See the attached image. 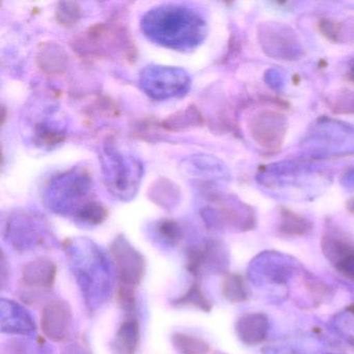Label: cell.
Wrapping results in <instances>:
<instances>
[{
  "label": "cell",
  "instance_id": "5",
  "mask_svg": "<svg viewBox=\"0 0 354 354\" xmlns=\"http://www.w3.org/2000/svg\"><path fill=\"white\" fill-rule=\"evenodd\" d=\"M140 86L151 99L169 100L185 96L192 86V78L182 68L149 65L140 71Z\"/></svg>",
  "mask_w": 354,
  "mask_h": 354
},
{
  "label": "cell",
  "instance_id": "10",
  "mask_svg": "<svg viewBox=\"0 0 354 354\" xmlns=\"http://www.w3.org/2000/svg\"><path fill=\"white\" fill-rule=\"evenodd\" d=\"M259 41L264 53L277 59H296L301 53V46L295 32L283 24H261Z\"/></svg>",
  "mask_w": 354,
  "mask_h": 354
},
{
  "label": "cell",
  "instance_id": "24",
  "mask_svg": "<svg viewBox=\"0 0 354 354\" xmlns=\"http://www.w3.org/2000/svg\"><path fill=\"white\" fill-rule=\"evenodd\" d=\"M109 217V210L106 207L97 200L91 201L84 208L80 209L76 213L74 218L78 223L86 225H98L104 223L105 219Z\"/></svg>",
  "mask_w": 354,
  "mask_h": 354
},
{
  "label": "cell",
  "instance_id": "3",
  "mask_svg": "<svg viewBox=\"0 0 354 354\" xmlns=\"http://www.w3.org/2000/svg\"><path fill=\"white\" fill-rule=\"evenodd\" d=\"M100 161L103 181L111 196L123 202L133 200L144 177L142 161L118 148L113 140L105 142Z\"/></svg>",
  "mask_w": 354,
  "mask_h": 354
},
{
  "label": "cell",
  "instance_id": "12",
  "mask_svg": "<svg viewBox=\"0 0 354 354\" xmlns=\"http://www.w3.org/2000/svg\"><path fill=\"white\" fill-rule=\"evenodd\" d=\"M283 115L271 111H263L252 117L250 122V131L252 138L267 150H277L283 144L286 133Z\"/></svg>",
  "mask_w": 354,
  "mask_h": 354
},
{
  "label": "cell",
  "instance_id": "21",
  "mask_svg": "<svg viewBox=\"0 0 354 354\" xmlns=\"http://www.w3.org/2000/svg\"><path fill=\"white\" fill-rule=\"evenodd\" d=\"M313 223L308 219L283 209L281 212V221L279 225V232L285 236H306L312 231Z\"/></svg>",
  "mask_w": 354,
  "mask_h": 354
},
{
  "label": "cell",
  "instance_id": "8",
  "mask_svg": "<svg viewBox=\"0 0 354 354\" xmlns=\"http://www.w3.org/2000/svg\"><path fill=\"white\" fill-rule=\"evenodd\" d=\"M111 256L117 267L118 283L138 288L144 279L146 261L124 235H118L111 248Z\"/></svg>",
  "mask_w": 354,
  "mask_h": 354
},
{
  "label": "cell",
  "instance_id": "26",
  "mask_svg": "<svg viewBox=\"0 0 354 354\" xmlns=\"http://www.w3.org/2000/svg\"><path fill=\"white\" fill-rule=\"evenodd\" d=\"M82 18V9L80 3L74 1H62L55 9V19L59 26L72 28Z\"/></svg>",
  "mask_w": 354,
  "mask_h": 354
},
{
  "label": "cell",
  "instance_id": "15",
  "mask_svg": "<svg viewBox=\"0 0 354 354\" xmlns=\"http://www.w3.org/2000/svg\"><path fill=\"white\" fill-rule=\"evenodd\" d=\"M186 254H187L186 268L190 274L198 279L209 266L216 264L214 261L216 258H221L223 252L217 242L210 241L201 245L190 246Z\"/></svg>",
  "mask_w": 354,
  "mask_h": 354
},
{
  "label": "cell",
  "instance_id": "9",
  "mask_svg": "<svg viewBox=\"0 0 354 354\" xmlns=\"http://www.w3.org/2000/svg\"><path fill=\"white\" fill-rule=\"evenodd\" d=\"M321 248L331 266L354 281V240L337 227H328L323 234Z\"/></svg>",
  "mask_w": 354,
  "mask_h": 354
},
{
  "label": "cell",
  "instance_id": "13",
  "mask_svg": "<svg viewBox=\"0 0 354 354\" xmlns=\"http://www.w3.org/2000/svg\"><path fill=\"white\" fill-rule=\"evenodd\" d=\"M268 317L263 313H248L236 322V333L240 341L248 346H257L266 339L269 333Z\"/></svg>",
  "mask_w": 354,
  "mask_h": 354
},
{
  "label": "cell",
  "instance_id": "31",
  "mask_svg": "<svg viewBox=\"0 0 354 354\" xmlns=\"http://www.w3.org/2000/svg\"><path fill=\"white\" fill-rule=\"evenodd\" d=\"M333 111L335 113H354V94L345 91L333 100Z\"/></svg>",
  "mask_w": 354,
  "mask_h": 354
},
{
  "label": "cell",
  "instance_id": "22",
  "mask_svg": "<svg viewBox=\"0 0 354 354\" xmlns=\"http://www.w3.org/2000/svg\"><path fill=\"white\" fill-rule=\"evenodd\" d=\"M171 344L178 354H208L211 350L208 342L202 337L183 333H174Z\"/></svg>",
  "mask_w": 354,
  "mask_h": 354
},
{
  "label": "cell",
  "instance_id": "20",
  "mask_svg": "<svg viewBox=\"0 0 354 354\" xmlns=\"http://www.w3.org/2000/svg\"><path fill=\"white\" fill-rule=\"evenodd\" d=\"M149 196L163 209H173L181 201V189L171 180L159 178L149 189Z\"/></svg>",
  "mask_w": 354,
  "mask_h": 354
},
{
  "label": "cell",
  "instance_id": "30",
  "mask_svg": "<svg viewBox=\"0 0 354 354\" xmlns=\"http://www.w3.org/2000/svg\"><path fill=\"white\" fill-rule=\"evenodd\" d=\"M158 128H161L160 124L155 123L152 120H140L134 125V134L142 140L152 142L159 138V133H157Z\"/></svg>",
  "mask_w": 354,
  "mask_h": 354
},
{
  "label": "cell",
  "instance_id": "16",
  "mask_svg": "<svg viewBox=\"0 0 354 354\" xmlns=\"http://www.w3.org/2000/svg\"><path fill=\"white\" fill-rule=\"evenodd\" d=\"M182 169L190 176L205 178H216L225 179L229 176L227 167L215 157L209 155L198 154L185 159L182 165Z\"/></svg>",
  "mask_w": 354,
  "mask_h": 354
},
{
  "label": "cell",
  "instance_id": "6",
  "mask_svg": "<svg viewBox=\"0 0 354 354\" xmlns=\"http://www.w3.org/2000/svg\"><path fill=\"white\" fill-rule=\"evenodd\" d=\"M304 149L318 156L354 153V127L333 120H321L304 142Z\"/></svg>",
  "mask_w": 354,
  "mask_h": 354
},
{
  "label": "cell",
  "instance_id": "28",
  "mask_svg": "<svg viewBox=\"0 0 354 354\" xmlns=\"http://www.w3.org/2000/svg\"><path fill=\"white\" fill-rule=\"evenodd\" d=\"M156 232L165 241L177 244L183 238V227L174 219L165 218L157 221Z\"/></svg>",
  "mask_w": 354,
  "mask_h": 354
},
{
  "label": "cell",
  "instance_id": "2",
  "mask_svg": "<svg viewBox=\"0 0 354 354\" xmlns=\"http://www.w3.org/2000/svg\"><path fill=\"white\" fill-rule=\"evenodd\" d=\"M71 45L80 57L88 61L105 59L117 53L128 61L136 59L133 40L127 26L119 20L94 24L74 38Z\"/></svg>",
  "mask_w": 354,
  "mask_h": 354
},
{
  "label": "cell",
  "instance_id": "25",
  "mask_svg": "<svg viewBox=\"0 0 354 354\" xmlns=\"http://www.w3.org/2000/svg\"><path fill=\"white\" fill-rule=\"evenodd\" d=\"M174 306H196L204 312H210L212 308V304L205 295L200 283L196 281L194 285L190 286L189 289L185 293L174 300Z\"/></svg>",
  "mask_w": 354,
  "mask_h": 354
},
{
  "label": "cell",
  "instance_id": "4",
  "mask_svg": "<svg viewBox=\"0 0 354 354\" xmlns=\"http://www.w3.org/2000/svg\"><path fill=\"white\" fill-rule=\"evenodd\" d=\"M94 198V182L84 167H73L51 178L44 192L45 204L53 212L73 214Z\"/></svg>",
  "mask_w": 354,
  "mask_h": 354
},
{
  "label": "cell",
  "instance_id": "19",
  "mask_svg": "<svg viewBox=\"0 0 354 354\" xmlns=\"http://www.w3.org/2000/svg\"><path fill=\"white\" fill-rule=\"evenodd\" d=\"M204 124V118L196 105L192 104L182 111L165 118L160 123L167 132H181L198 127Z\"/></svg>",
  "mask_w": 354,
  "mask_h": 354
},
{
  "label": "cell",
  "instance_id": "14",
  "mask_svg": "<svg viewBox=\"0 0 354 354\" xmlns=\"http://www.w3.org/2000/svg\"><path fill=\"white\" fill-rule=\"evenodd\" d=\"M57 274V266L53 261L39 258L24 266L22 283L28 288L48 289L53 287Z\"/></svg>",
  "mask_w": 354,
  "mask_h": 354
},
{
  "label": "cell",
  "instance_id": "23",
  "mask_svg": "<svg viewBox=\"0 0 354 354\" xmlns=\"http://www.w3.org/2000/svg\"><path fill=\"white\" fill-rule=\"evenodd\" d=\"M221 291L223 297L234 304L246 301L250 297L244 277L239 273H229L225 275L221 286Z\"/></svg>",
  "mask_w": 354,
  "mask_h": 354
},
{
  "label": "cell",
  "instance_id": "27",
  "mask_svg": "<svg viewBox=\"0 0 354 354\" xmlns=\"http://www.w3.org/2000/svg\"><path fill=\"white\" fill-rule=\"evenodd\" d=\"M65 140V132L55 129L47 124H38L35 128V142L39 146L53 148Z\"/></svg>",
  "mask_w": 354,
  "mask_h": 354
},
{
  "label": "cell",
  "instance_id": "18",
  "mask_svg": "<svg viewBox=\"0 0 354 354\" xmlns=\"http://www.w3.org/2000/svg\"><path fill=\"white\" fill-rule=\"evenodd\" d=\"M39 68L49 75L64 73L68 65V55L57 43H44L41 45L37 57Z\"/></svg>",
  "mask_w": 354,
  "mask_h": 354
},
{
  "label": "cell",
  "instance_id": "1",
  "mask_svg": "<svg viewBox=\"0 0 354 354\" xmlns=\"http://www.w3.org/2000/svg\"><path fill=\"white\" fill-rule=\"evenodd\" d=\"M140 30L154 44L176 51H190L207 37L204 18L192 8L161 5L149 10L140 20Z\"/></svg>",
  "mask_w": 354,
  "mask_h": 354
},
{
  "label": "cell",
  "instance_id": "17",
  "mask_svg": "<svg viewBox=\"0 0 354 354\" xmlns=\"http://www.w3.org/2000/svg\"><path fill=\"white\" fill-rule=\"evenodd\" d=\"M140 343V323L136 316H127L115 333L113 351L115 354H136Z\"/></svg>",
  "mask_w": 354,
  "mask_h": 354
},
{
  "label": "cell",
  "instance_id": "7",
  "mask_svg": "<svg viewBox=\"0 0 354 354\" xmlns=\"http://www.w3.org/2000/svg\"><path fill=\"white\" fill-rule=\"evenodd\" d=\"M206 198L212 207L202 211L203 217L208 223L229 227L236 231H248L254 227L256 217L250 207L227 194L206 188Z\"/></svg>",
  "mask_w": 354,
  "mask_h": 354
},
{
  "label": "cell",
  "instance_id": "11",
  "mask_svg": "<svg viewBox=\"0 0 354 354\" xmlns=\"http://www.w3.org/2000/svg\"><path fill=\"white\" fill-rule=\"evenodd\" d=\"M73 317L69 304L55 299L47 304L41 315V329L45 337L57 343H63L71 337Z\"/></svg>",
  "mask_w": 354,
  "mask_h": 354
},
{
  "label": "cell",
  "instance_id": "29",
  "mask_svg": "<svg viewBox=\"0 0 354 354\" xmlns=\"http://www.w3.org/2000/svg\"><path fill=\"white\" fill-rule=\"evenodd\" d=\"M117 300L128 316H134L136 310V288L117 283Z\"/></svg>",
  "mask_w": 354,
  "mask_h": 354
}]
</instances>
